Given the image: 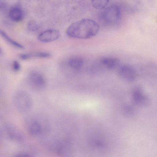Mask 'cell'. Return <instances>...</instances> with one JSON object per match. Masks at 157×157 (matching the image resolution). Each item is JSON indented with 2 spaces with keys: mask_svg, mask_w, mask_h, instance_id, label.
<instances>
[{
  "mask_svg": "<svg viewBox=\"0 0 157 157\" xmlns=\"http://www.w3.org/2000/svg\"><path fill=\"white\" fill-rule=\"evenodd\" d=\"M60 36V33L58 30L51 29L41 33L38 36L37 38L38 40L41 42L48 43L57 40Z\"/></svg>",
  "mask_w": 157,
  "mask_h": 157,
  "instance_id": "cell-8",
  "label": "cell"
},
{
  "mask_svg": "<svg viewBox=\"0 0 157 157\" xmlns=\"http://www.w3.org/2000/svg\"><path fill=\"white\" fill-rule=\"evenodd\" d=\"M35 57L39 58H48L50 56V54L48 52H40L35 53Z\"/></svg>",
  "mask_w": 157,
  "mask_h": 157,
  "instance_id": "cell-15",
  "label": "cell"
},
{
  "mask_svg": "<svg viewBox=\"0 0 157 157\" xmlns=\"http://www.w3.org/2000/svg\"><path fill=\"white\" fill-rule=\"evenodd\" d=\"M101 20L106 27L113 28L119 24L121 18V13L119 7L113 5L105 9L101 15Z\"/></svg>",
  "mask_w": 157,
  "mask_h": 157,
  "instance_id": "cell-3",
  "label": "cell"
},
{
  "mask_svg": "<svg viewBox=\"0 0 157 157\" xmlns=\"http://www.w3.org/2000/svg\"><path fill=\"white\" fill-rule=\"evenodd\" d=\"M99 63L104 68L110 70L117 69L120 65V61L118 58L111 56H105L101 58Z\"/></svg>",
  "mask_w": 157,
  "mask_h": 157,
  "instance_id": "cell-9",
  "label": "cell"
},
{
  "mask_svg": "<svg viewBox=\"0 0 157 157\" xmlns=\"http://www.w3.org/2000/svg\"><path fill=\"white\" fill-rule=\"evenodd\" d=\"M2 53V50L1 48L0 47V55H1V54Z\"/></svg>",
  "mask_w": 157,
  "mask_h": 157,
  "instance_id": "cell-20",
  "label": "cell"
},
{
  "mask_svg": "<svg viewBox=\"0 0 157 157\" xmlns=\"http://www.w3.org/2000/svg\"><path fill=\"white\" fill-rule=\"evenodd\" d=\"M28 79L30 85L34 89L41 91L45 88V80L43 75L38 72L34 71L31 72Z\"/></svg>",
  "mask_w": 157,
  "mask_h": 157,
  "instance_id": "cell-6",
  "label": "cell"
},
{
  "mask_svg": "<svg viewBox=\"0 0 157 157\" xmlns=\"http://www.w3.org/2000/svg\"><path fill=\"white\" fill-rule=\"evenodd\" d=\"M99 30V25L95 21L83 19L71 24L67 28L66 33L70 37L86 39L95 36Z\"/></svg>",
  "mask_w": 157,
  "mask_h": 157,
  "instance_id": "cell-1",
  "label": "cell"
},
{
  "mask_svg": "<svg viewBox=\"0 0 157 157\" xmlns=\"http://www.w3.org/2000/svg\"><path fill=\"white\" fill-rule=\"evenodd\" d=\"M50 128L48 120L45 117L39 115L30 120L28 130L30 135L36 137L47 134L49 132Z\"/></svg>",
  "mask_w": 157,
  "mask_h": 157,
  "instance_id": "cell-2",
  "label": "cell"
},
{
  "mask_svg": "<svg viewBox=\"0 0 157 157\" xmlns=\"http://www.w3.org/2000/svg\"><path fill=\"white\" fill-rule=\"evenodd\" d=\"M1 132H0V142L1 141V138H2V135H1Z\"/></svg>",
  "mask_w": 157,
  "mask_h": 157,
  "instance_id": "cell-19",
  "label": "cell"
},
{
  "mask_svg": "<svg viewBox=\"0 0 157 157\" xmlns=\"http://www.w3.org/2000/svg\"><path fill=\"white\" fill-rule=\"evenodd\" d=\"M9 15L11 19L13 21L19 22L23 19L24 13L21 9L19 7L15 6L10 10Z\"/></svg>",
  "mask_w": 157,
  "mask_h": 157,
  "instance_id": "cell-10",
  "label": "cell"
},
{
  "mask_svg": "<svg viewBox=\"0 0 157 157\" xmlns=\"http://www.w3.org/2000/svg\"><path fill=\"white\" fill-rule=\"evenodd\" d=\"M91 4L95 9L104 8L107 5L109 0H90Z\"/></svg>",
  "mask_w": 157,
  "mask_h": 157,
  "instance_id": "cell-13",
  "label": "cell"
},
{
  "mask_svg": "<svg viewBox=\"0 0 157 157\" xmlns=\"http://www.w3.org/2000/svg\"><path fill=\"white\" fill-rule=\"evenodd\" d=\"M27 28L28 30L32 32H35L38 29V26L36 22L34 21H30L28 23Z\"/></svg>",
  "mask_w": 157,
  "mask_h": 157,
  "instance_id": "cell-14",
  "label": "cell"
},
{
  "mask_svg": "<svg viewBox=\"0 0 157 157\" xmlns=\"http://www.w3.org/2000/svg\"><path fill=\"white\" fill-rule=\"evenodd\" d=\"M20 58L23 60H26L34 57V53H24L21 54L19 56Z\"/></svg>",
  "mask_w": 157,
  "mask_h": 157,
  "instance_id": "cell-16",
  "label": "cell"
},
{
  "mask_svg": "<svg viewBox=\"0 0 157 157\" xmlns=\"http://www.w3.org/2000/svg\"><path fill=\"white\" fill-rule=\"evenodd\" d=\"M5 129L7 135L11 140L17 142H21L23 140L22 132L14 124L7 123L5 125Z\"/></svg>",
  "mask_w": 157,
  "mask_h": 157,
  "instance_id": "cell-7",
  "label": "cell"
},
{
  "mask_svg": "<svg viewBox=\"0 0 157 157\" xmlns=\"http://www.w3.org/2000/svg\"><path fill=\"white\" fill-rule=\"evenodd\" d=\"M13 101L15 108L21 113L30 110L33 104L31 96L26 92L22 90L18 91L14 94Z\"/></svg>",
  "mask_w": 157,
  "mask_h": 157,
  "instance_id": "cell-4",
  "label": "cell"
},
{
  "mask_svg": "<svg viewBox=\"0 0 157 157\" xmlns=\"http://www.w3.org/2000/svg\"><path fill=\"white\" fill-rule=\"evenodd\" d=\"M13 70L16 71H18L20 70L21 65L18 61L15 60L13 61Z\"/></svg>",
  "mask_w": 157,
  "mask_h": 157,
  "instance_id": "cell-17",
  "label": "cell"
},
{
  "mask_svg": "<svg viewBox=\"0 0 157 157\" xmlns=\"http://www.w3.org/2000/svg\"><path fill=\"white\" fill-rule=\"evenodd\" d=\"M0 35L5 40L12 45L19 48H24V47L22 45L12 39L3 31L0 30Z\"/></svg>",
  "mask_w": 157,
  "mask_h": 157,
  "instance_id": "cell-12",
  "label": "cell"
},
{
  "mask_svg": "<svg viewBox=\"0 0 157 157\" xmlns=\"http://www.w3.org/2000/svg\"><path fill=\"white\" fill-rule=\"evenodd\" d=\"M68 64L72 69L78 71L81 70L84 65V61L80 58H74L70 59Z\"/></svg>",
  "mask_w": 157,
  "mask_h": 157,
  "instance_id": "cell-11",
  "label": "cell"
},
{
  "mask_svg": "<svg viewBox=\"0 0 157 157\" xmlns=\"http://www.w3.org/2000/svg\"><path fill=\"white\" fill-rule=\"evenodd\" d=\"M6 6V3L4 0H0V10L4 8Z\"/></svg>",
  "mask_w": 157,
  "mask_h": 157,
  "instance_id": "cell-18",
  "label": "cell"
},
{
  "mask_svg": "<svg viewBox=\"0 0 157 157\" xmlns=\"http://www.w3.org/2000/svg\"><path fill=\"white\" fill-rule=\"evenodd\" d=\"M117 70L118 77L124 81L132 82L136 78V71L132 65L128 64L120 65Z\"/></svg>",
  "mask_w": 157,
  "mask_h": 157,
  "instance_id": "cell-5",
  "label": "cell"
}]
</instances>
